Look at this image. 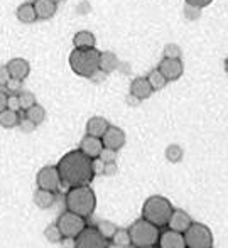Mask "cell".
Masks as SVG:
<instances>
[{
	"label": "cell",
	"mask_w": 228,
	"mask_h": 248,
	"mask_svg": "<svg viewBox=\"0 0 228 248\" xmlns=\"http://www.w3.org/2000/svg\"><path fill=\"white\" fill-rule=\"evenodd\" d=\"M56 169H58L61 184L66 187L90 186L95 177L93 159L86 157L80 150H71L66 155H63Z\"/></svg>",
	"instance_id": "1"
},
{
	"label": "cell",
	"mask_w": 228,
	"mask_h": 248,
	"mask_svg": "<svg viewBox=\"0 0 228 248\" xmlns=\"http://www.w3.org/2000/svg\"><path fill=\"white\" fill-rule=\"evenodd\" d=\"M97 208V196L90 186L69 187L66 194V209L78 216H90Z\"/></svg>",
	"instance_id": "2"
},
{
	"label": "cell",
	"mask_w": 228,
	"mask_h": 248,
	"mask_svg": "<svg viewBox=\"0 0 228 248\" xmlns=\"http://www.w3.org/2000/svg\"><path fill=\"white\" fill-rule=\"evenodd\" d=\"M98 58L100 51L97 47L91 49H73L69 54V68L75 75L81 78H90L98 71Z\"/></svg>",
	"instance_id": "3"
},
{
	"label": "cell",
	"mask_w": 228,
	"mask_h": 248,
	"mask_svg": "<svg viewBox=\"0 0 228 248\" xmlns=\"http://www.w3.org/2000/svg\"><path fill=\"white\" fill-rule=\"evenodd\" d=\"M171 215H173V206H171L169 199H166L164 196H150L144 202V208H142L144 219L156 225L157 228L167 225Z\"/></svg>",
	"instance_id": "4"
},
{
	"label": "cell",
	"mask_w": 228,
	"mask_h": 248,
	"mask_svg": "<svg viewBox=\"0 0 228 248\" xmlns=\"http://www.w3.org/2000/svg\"><path fill=\"white\" fill-rule=\"evenodd\" d=\"M132 245L137 248H146V247H154L159 242V228L152 223H149L147 219H139L129 230Z\"/></svg>",
	"instance_id": "5"
},
{
	"label": "cell",
	"mask_w": 228,
	"mask_h": 248,
	"mask_svg": "<svg viewBox=\"0 0 228 248\" xmlns=\"http://www.w3.org/2000/svg\"><path fill=\"white\" fill-rule=\"evenodd\" d=\"M184 242L188 248H212L213 235L208 226L201 223H191L184 232Z\"/></svg>",
	"instance_id": "6"
},
{
	"label": "cell",
	"mask_w": 228,
	"mask_h": 248,
	"mask_svg": "<svg viewBox=\"0 0 228 248\" xmlns=\"http://www.w3.org/2000/svg\"><path fill=\"white\" fill-rule=\"evenodd\" d=\"M56 226L59 228V232H61L63 236L76 238L86 225H85V218H83V216H78L71 211H65L61 216H59Z\"/></svg>",
	"instance_id": "7"
},
{
	"label": "cell",
	"mask_w": 228,
	"mask_h": 248,
	"mask_svg": "<svg viewBox=\"0 0 228 248\" xmlns=\"http://www.w3.org/2000/svg\"><path fill=\"white\" fill-rule=\"evenodd\" d=\"M75 248H108V240L98 233L97 228H83L75 238Z\"/></svg>",
	"instance_id": "8"
},
{
	"label": "cell",
	"mask_w": 228,
	"mask_h": 248,
	"mask_svg": "<svg viewBox=\"0 0 228 248\" xmlns=\"http://www.w3.org/2000/svg\"><path fill=\"white\" fill-rule=\"evenodd\" d=\"M36 183L39 189H46L51 191V193H56L61 186V179H59L58 169L54 166H46L37 172L36 176Z\"/></svg>",
	"instance_id": "9"
},
{
	"label": "cell",
	"mask_w": 228,
	"mask_h": 248,
	"mask_svg": "<svg viewBox=\"0 0 228 248\" xmlns=\"http://www.w3.org/2000/svg\"><path fill=\"white\" fill-rule=\"evenodd\" d=\"M163 76L167 79V81H176L182 76L184 73V66H182V61L181 59H169V58H164L163 61L159 62L157 66Z\"/></svg>",
	"instance_id": "10"
},
{
	"label": "cell",
	"mask_w": 228,
	"mask_h": 248,
	"mask_svg": "<svg viewBox=\"0 0 228 248\" xmlns=\"http://www.w3.org/2000/svg\"><path fill=\"white\" fill-rule=\"evenodd\" d=\"M101 144H103L105 149H114L118 152L125 145V132L118 127L108 125L107 132L101 135Z\"/></svg>",
	"instance_id": "11"
},
{
	"label": "cell",
	"mask_w": 228,
	"mask_h": 248,
	"mask_svg": "<svg viewBox=\"0 0 228 248\" xmlns=\"http://www.w3.org/2000/svg\"><path fill=\"white\" fill-rule=\"evenodd\" d=\"M5 66H7V71H9L10 78H14V79L24 81V79L31 75V64H29V61H26L24 58H12Z\"/></svg>",
	"instance_id": "12"
},
{
	"label": "cell",
	"mask_w": 228,
	"mask_h": 248,
	"mask_svg": "<svg viewBox=\"0 0 228 248\" xmlns=\"http://www.w3.org/2000/svg\"><path fill=\"white\" fill-rule=\"evenodd\" d=\"M101 149H103V144H101V139L91 137V135H85L80 142V152H83L86 157L90 159H97L100 155Z\"/></svg>",
	"instance_id": "13"
},
{
	"label": "cell",
	"mask_w": 228,
	"mask_h": 248,
	"mask_svg": "<svg viewBox=\"0 0 228 248\" xmlns=\"http://www.w3.org/2000/svg\"><path fill=\"white\" fill-rule=\"evenodd\" d=\"M130 95L135 96L137 100H147L152 95V88H150L149 81H147L146 76H137L132 79L130 83Z\"/></svg>",
	"instance_id": "14"
},
{
	"label": "cell",
	"mask_w": 228,
	"mask_h": 248,
	"mask_svg": "<svg viewBox=\"0 0 228 248\" xmlns=\"http://www.w3.org/2000/svg\"><path fill=\"white\" fill-rule=\"evenodd\" d=\"M33 5L34 10H36L37 20H49L58 12V3L51 2V0H34Z\"/></svg>",
	"instance_id": "15"
},
{
	"label": "cell",
	"mask_w": 228,
	"mask_h": 248,
	"mask_svg": "<svg viewBox=\"0 0 228 248\" xmlns=\"http://www.w3.org/2000/svg\"><path fill=\"white\" fill-rule=\"evenodd\" d=\"M120 61H118L117 54L112 51H103L100 52V58H98V71L105 73V75H110L115 69H118Z\"/></svg>",
	"instance_id": "16"
},
{
	"label": "cell",
	"mask_w": 228,
	"mask_h": 248,
	"mask_svg": "<svg viewBox=\"0 0 228 248\" xmlns=\"http://www.w3.org/2000/svg\"><path fill=\"white\" fill-rule=\"evenodd\" d=\"M189 225H191V218H189L188 213L182 211V209H173V215L169 218V228L173 232L184 233L189 228Z\"/></svg>",
	"instance_id": "17"
},
{
	"label": "cell",
	"mask_w": 228,
	"mask_h": 248,
	"mask_svg": "<svg viewBox=\"0 0 228 248\" xmlns=\"http://www.w3.org/2000/svg\"><path fill=\"white\" fill-rule=\"evenodd\" d=\"M159 245L161 248H186V242L182 233L178 232H164L163 235H159Z\"/></svg>",
	"instance_id": "18"
},
{
	"label": "cell",
	"mask_w": 228,
	"mask_h": 248,
	"mask_svg": "<svg viewBox=\"0 0 228 248\" xmlns=\"http://www.w3.org/2000/svg\"><path fill=\"white\" fill-rule=\"evenodd\" d=\"M108 125H110V124L107 122V118H103V117H91L90 120L86 122V135L101 139V135L107 132Z\"/></svg>",
	"instance_id": "19"
},
{
	"label": "cell",
	"mask_w": 228,
	"mask_h": 248,
	"mask_svg": "<svg viewBox=\"0 0 228 248\" xmlns=\"http://www.w3.org/2000/svg\"><path fill=\"white\" fill-rule=\"evenodd\" d=\"M73 46H75V49H91L97 46L95 34L90 31H80L73 36Z\"/></svg>",
	"instance_id": "20"
},
{
	"label": "cell",
	"mask_w": 228,
	"mask_h": 248,
	"mask_svg": "<svg viewBox=\"0 0 228 248\" xmlns=\"http://www.w3.org/2000/svg\"><path fill=\"white\" fill-rule=\"evenodd\" d=\"M16 17H17V20H19V22H22V24L36 22L37 16H36V10H34L33 2H26V3H22V5L17 7Z\"/></svg>",
	"instance_id": "21"
},
{
	"label": "cell",
	"mask_w": 228,
	"mask_h": 248,
	"mask_svg": "<svg viewBox=\"0 0 228 248\" xmlns=\"http://www.w3.org/2000/svg\"><path fill=\"white\" fill-rule=\"evenodd\" d=\"M34 204L39 209H48L54 204V193L46 189H39L37 187L36 193H34Z\"/></svg>",
	"instance_id": "22"
},
{
	"label": "cell",
	"mask_w": 228,
	"mask_h": 248,
	"mask_svg": "<svg viewBox=\"0 0 228 248\" xmlns=\"http://www.w3.org/2000/svg\"><path fill=\"white\" fill-rule=\"evenodd\" d=\"M19 120H20L19 111L9 110V108H5V110L0 111V127H3V128H14V127H17Z\"/></svg>",
	"instance_id": "23"
},
{
	"label": "cell",
	"mask_w": 228,
	"mask_h": 248,
	"mask_svg": "<svg viewBox=\"0 0 228 248\" xmlns=\"http://www.w3.org/2000/svg\"><path fill=\"white\" fill-rule=\"evenodd\" d=\"M24 117L29 118V120L34 122L36 125H41L46 120V108L43 107V105L36 103V105H33L31 108H27Z\"/></svg>",
	"instance_id": "24"
},
{
	"label": "cell",
	"mask_w": 228,
	"mask_h": 248,
	"mask_svg": "<svg viewBox=\"0 0 228 248\" xmlns=\"http://www.w3.org/2000/svg\"><path fill=\"white\" fill-rule=\"evenodd\" d=\"M146 78H147V81H149L152 92H159V90H163L164 86L167 85V79L164 78L163 73H161L159 69H152Z\"/></svg>",
	"instance_id": "25"
},
{
	"label": "cell",
	"mask_w": 228,
	"mask_h": 248,
	"mask_svg": "<svg viewBox=\"0 0 228 248\" xmlns=\"http://www.w3.org/2000/svg\"><path fill=\"white\" fill-rule=\"evenodd\" d=\"M112 243H114L115 247L118 248H129L132 245L130 242V235H129V230H118L114 233V236H112Z\"/></svg>",
	"instance_id": "26"
},
{
	"label": "cell",
	"mask_w": 228,
	"mask_h": 248,
	"mask_svg": "<svg viewBox=\"0 0 228 248\" xmlns=\"http://www.w3.org/2000/svg\"><path fill=\"white\" fill-rule=\"evenodd\" d=\"M17 100H19V108L26 111L27 108H31L33 105H36V95L29 90H22V92L17 93Z\"/></svg>",
	"instance_id": "27"
},
{
	"label": "cell",
	"mask_w": 228,
	"mask_h": 248,
	"mask_svg": "<svg viewBox=\"0 0 228 248\" xmlns=\"http://www.w3.org/2000/svg\"><path fill=\"white\" fill-rule=\"evenodd\" d=\"M166 159L169 160V162H173V164H176V162H179V160L182 159V155H184V150H182L181 145H178V144H171V145H167L166 147Z\"/></svg>",
	"instance_id": "28"
},
{
	"label": "cell",
	"mask_w": 228,
	"mask_h": 248,
	"mask_svg": "<svg viewBox=\"0 0 228 248\" xmlns=\"http://www.w3.org/2000/svg\"><path fill=\"white\" fill-rule=\"evenodd\" d=\"M97 230H98V233L103 236V238L110 240L112 236H114V233L117 232V226H115L112 221H100L97 225Z\"/></svg>",
	"instance_id": "29"
},
{
	"label": "cell",
	"mask_w": 228,
	"mask_h": 248,
	"mask_svg": "<svg viewBox=\"0 0 228 248\" xmlns=\"http://www.w3.org/2000/svg\"><path fill=\"white\" fill-rule=\"evenodd\" d=\"M44 236H46V240H48V242H51V243H59V242H61V238H63L61 232H59V228L56 225H48V226H46Z\"/></svg>",
	"instance_id": "30"
},
{
	"label": "cell",
	"mask_w": 228,
	"mask_h": 248,
	"mask_svg": "<svg viewBox=\"0 0 228 248\" xmlns=\"http://www.w3.org/2000/svg\"><path fill=\"white\" fill-rule=\"evenodd\" d=\"M181 47L178 46L176 43H169L164 46V58H169V59H181Z\"/></svg>",
	"instance_id": "31"
},
{
	"label": "cell",
	"mask_w": 228,
	"mask_h": 248,
	"mask_svg": "<svg viewBox=\"0 0 228 248\" xmlns=\"http://www.w3.org/2000/svg\"><path fill=\"white\" fill-rule=\"evenodd\" d=\"M98 159L101 160L103 164H107V162H117V150H114V149H101V152H100V155H98Z\"/></svg>",
	"instance_id": "32"
},
{
	"label": "cell",
	"mask_w": 228,
	"mask_h": 248,
	"mask_svg": "<svg viewBox=\"0 0 228 248\" xmlns=\"http://www.w3.org/2000/svg\"><path fill=\"white\" fill-rule=\"evenodd\" d=\"M17 127L20 128V132H24V134H33L34 130L37 128V125L34 124V122H31L29 118H20L19 124H17Z\"/></svg>",
	"instance_id": "33"
},
{
	"label": "cell",
	"mask_w": 228,
	"mask_h": 248,
	"mask_svg": "<svg viewBox=\"0 0 228 248\" xmlns=\"http://www.w3.org/2000/svg\"><path fill=\"white\" fill-rule=\"evenodd\" d=\"M199 16H201V9L199 7H195V5H189V3H186L184 5V17L188 20H196L199 19Z\"/></svg>",
	"instance_id": "34"
},
{
	"label": "cell",
	"mask_w": 228,
	"mask_h": 248,
	"mask_svg": "<svg viewBox=\"0 0 228 248\" xmlns=\"http://www.w3.org/2000/svg\"><path fill=\"white\" fill-rule=\"evenodd\" d=\"M5 90L9 93H14V95H17L19 92H22V81L20 79H14V78H10L9 79V83L5 85Z\"/></svg>",
	"instance_id": "35"
},
{
	"label": "cell",
	"mask_w": 228,
	"mask_h": 248,
	"mask_svg": "<svg viewBox=\"0 0 228 248\" xmlns=\"http://www.w3.org/2000/svg\"><path fill=\"white\" fill-rule=\"evenodd\" d=\"M117 172H118L117 162H107V164H103V170H101V174H103V176L112 177V176H115Z\"/></svg>",
	"instance_id": "36"
},
{
	"label": "cell",
	"mask_w": 228,
	"mask_h": 248,
	"mask_svg": "<svg viewBox=\"0 0 228 248\" xmlns=\"http://www.w3.org/2000/svg\"><path fill=\"white\" fill-rule=\"evenodd\" d=\"M7 108L9 110H14V111H19V100H17V95H14V93H9V96H7Z\"/></svg>",
	"instance_id": "37"
},
{
	"label": "cell",
	"mask_w": 228,
	"mask_h": 248,
	"mask_svg": "<svg viewBox=\"0 0 228 248\" xmlns=\"http://www.w3.org/2000/svg\"><path fill=\"white\" fill-rule=\"evenodd\" d=\"M9 79H10V75H9V71H7V66L2 64L0 66V88H5Z\"/></svg>",
	"instance_id": "38"
},
{
	"label": "cell",
	"mask_w": 228,
	"mask_h": 248,
	"mask_svg": "<svg viewBox=\"0 0 228 248\" xmlns=\"http://www.w3.org/2000/svg\"><path fill=\"white\" fill-rule=\"evenodd\" d=\"M184 2L189 3V5L199 7V9H205V7H208L210 3L213 2V0H184Z\"/></svg>",
	"instance_id": "39"
},
{
	"label": "cell",
	"mask_w": 228,
	"mask_h": 248,
	"mask_svg": "<svg viewBox=\"0 0 228 248\" xmlns=\"http://www.w3.org/2000/svg\"><path fill=\"white\" fill-rule=\"evenodd\" d=\"M63 248H75V238H69V236H63L61 238Z\"/></svg>",
	"instance_id": "40"
},
{
	"label": "cell",
	"mask_w": 228,
	"mask_h": 248,
	"mask_svg": "<svg viewBox=\"0 0 228 248\" xmlns=\"http://www.w3.org/2000/svg\"><path fill=\"white\" fill-rule=\"evenodd\" d=\"M7 96H9V95H7L2 88H0V111L7 108Z\"/></svg>",
	"instance_id": "41"
},
{
	"label": "cell",
	"mask_w": 228,
	"mask_h": 248,
	"mask_svg": "<svg viewBox=\"0 0 228 248\" xmlns=\"http://www.w3.org/2000/svg\"><path fill=\"white\" fill-rule=\"evenodd\" d=\"M125 101H127V103H129V105H130V107H135V105H139V101H140V100H137V98H135V96L129 95V96H127V98H125Z\"/></svg>",
	"instance_id": "42"
},
{
	"label": "cell",
	"mask_w": 228,
	"mask_h": 248,
	"mask_svg": "<svg viewBox=\"0 0 228 248\" xmlns=\"http://www.w3.org/2000/svg\"><path fill=\"white\" fill-rule=\"evenodd\" d=\"M51 2H54V3H59V2H61V0H51Z\"/></svg>",
	"instance_id": "43"
},
{
	"label": "cell",
	"mask_w": 228,
	"mask_h": 248,
	"mask_svg": "<svg viewBox=\"0 0 228 248\" xmlns=\"http://www.w3.org/2000/svg\"><path fill=\"white\" fill-rule=\"evenodd\" d=\"M146 248H156V247H146Z\"/></svg>",
	"instance_id": "44"
}]
</instances>
